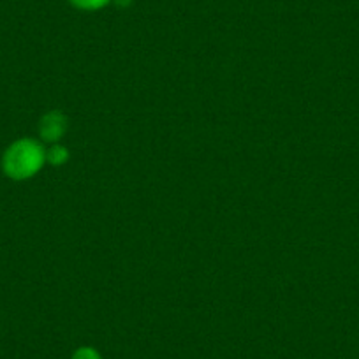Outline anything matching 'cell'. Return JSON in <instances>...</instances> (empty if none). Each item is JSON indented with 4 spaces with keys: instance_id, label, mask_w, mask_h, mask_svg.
I'll return each instance as SVG.
<instances>
[{
    "instance_id": "cell-1",
    "label": "cell",
    "mask_w": 359,
    "mask_h": 359,
    "mask_svg": "<svg viewBox=\"0 0 359 359\" xmlns=\"http://www.w3.org/2000/svg\"><path fill=\"white\" fill-rule=\"evenodd\" d=\"M44 162H46V150L43 144L30 137H23V140L15 141L6 150L2 169L11 180L23 182L36 176L43 169Z\"/></svg>"
},
{
    "instance_id": "cell-2",
    "label": "cell",
    "mask_w": 359,
    "mask_h": 359,
    "mask_svg": "<svg viewBox=\"0 0 359 359\" xmlns=\"http://www.w3.org/2000/svg\"><path fill=\"white\" fill-rule=\"evenodd\" d=\"M67 130V118L60 111H48L39 122V134L48 143H58Z\"/></svg>"
},
{
    "instance_id": "cell-3",
    "label": "cell",
    "mask_w": 359,
    "mask_h": 359,
    "mask_svg": "<svg viewBox=\"0 0 359 359\" xmlns=\"http://www.w3.org/2000/svg\"><path fill=\"white\" fill-rule=\"evenodd\" d=\"M67 158H69V150L65 147H62V144L55 143L50 150H46V162H50V164L62 165L67 162Z\"/></svg>"
},
{
    "instance_id": "cell-4",
    "label": "cell",
    "mask_w": 359,
    "mask_h": 359,
    "mask_svg": "<svg viewBox=\"0 0 359 359\" xmlns=\"http://www.w3.org/2000/svg\"><path fill=\"white\" fill-rule=\"evenodd\" d=\"M71 4L74 8L83 9V11H97V9H102L106 4H109V0H71Z\"/></svg>"
},
{
    "instance_id": "cell-5",
    "label": "cell",
    "mask_w": 359,
    "mask_h": 359,
    "mask_svg": "<svg viewBox=\"0 0 359 359\" xmlns=\"http://www.w3.org/2000/svg\"><path fill=\"white\" fill-rule=\"evenodd\" d=\"M72 359H101L99 352L92 347H81L74 352Z\"/></svg>"
},
{
    "instance_id": "cell-6",
    "label": "cell",
    "mask_w": 359,
    "mask_h": 359,
    "mask_svg": "<svg viewBox=\"0 0 359 359\" xmlns=\"http://www.w3.org/2000/svg\"><path fill=\"white\" fill-rule=\"evenodd\" d=\"M130 2H133V0H115V4L120 6V8H122V6L126 8V6H129Z\"/></svg>"
}]
</instances>
